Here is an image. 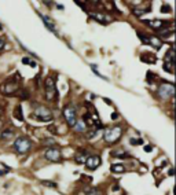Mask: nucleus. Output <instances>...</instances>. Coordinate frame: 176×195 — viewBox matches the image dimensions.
I'll return each mask as SVG.
<instances>
[{
	"label": "nucleus",
	"instance_id": "20",
	"mask_svg": "<svg viewBox=\"0 0 176 195\" xmlns=\"http://www.w3.org/2000/svg\"><path fill=\"white\" fill-rule=\"evenodd\" d=\"M112 157H116V158H130V154H127L124 150H120V151H113Z\"/></svg>",
	"mask_w": 176,
	"mask_h": 195
},
{
	"label": "nucleus",
	"instance_id": "38",
	"mask_svg": "<svg viewBox=\"0 0 176 195\" xmlns=\"http://www.w3.org/2000/svg\"><path fill=\"white\" fill-rule=\"evenodd\" d=\"M105 103H107V105H112V100H110V99H106V98H105Z\"/></svg>",
	"mask_w": 176,
	"mask_h": 195
},
{
	"label": "nucleus",
	"instance_id": "36",
	"mask_svg": "<svg viewBox=\"0 0 176 195\" xmlns=\"http://www.w3.org/2000/svg\"><path fill=\"white\" fill-rule=\"evenodd\" d=\"M29 66H30V68H36V62H35V61H30Z\"/></svg>",
	"mask_w": 176,
	"mask_h": 195
},
{
	"label": "nucleus",
	"instance_id": "30",
	"mask_svg": "<svg viewBox=\"0 0 176 195\" xmlns=\"http://www.w3.org/2000/svg\"><path fill=\"white\" fill-rule=\"evenodd\" d=\"M22 63H24V65H29V63H30V59L28 58V57H24V58H22Z\"/></svg>",
	"mask_w": 176,
	"mask_h": 195
},
{
	"label": "nucleus",
	"instance_id": "14",
	"mask_svg": "<svg viewBox=\"0 0 176 195\" xmlns=\"http://www.w3.org/2000/svg\"><path fill=\"white\" fill-rule=\"evenodd\" d=\"M140 61L142 62H145V63H155L157 62V57H155L154 54H150V52H145V54H142L140 55Z\"/></svg>",
	"mask_w": 176,
	"mask_h": 195
},
{
	"label": "nucleus",
	"instance_id": "32",
	"mask_svg": "<svg viewBox=\"0 0 176 195\" xmlns=\"http://www.w3.org/2000/svg\"><path fill=\"white\" fill-rule=\"evenodd\" d=\"M76 4L81 6V8H83V10H85V6H87V3H83V1H76Z\"/></svg>",
	"mask_w": 176,
	"mask_h": 195
},
{
	"label": "nucleus",
	"instance_id": "25",
	"mask_svg": "<svg viewBox=\"0 0 176 195\" xmlns=\"http://www.w3.org/2000/svg\"><path fill=\"white\" fill-rule=\"evenodd\" d=\"M87 195H103V192L99 190V188H89Z\"/></svg>",
	"mask_w": 176,
	"mask_h": 195
},
{
	"label": "nucleus",
	"instance_id": "28",
	"mask_svg": "<svg viewBox=\"0 0 176 195\" xmlns=\"http://www.w3.org/2000/svg\"><path fill=\"white\" fill-rule=\"evenodd\" d=\"M171 7H169V6H166V4H164L162 6V7H161V12H162V14H165V12H171Z\"/></svg>",
	"mask_w": 176,
	"mask_h": 195
},
{
	"label": "nucleus",
	"instance_id": "13",
	"mask_svg": "<svg viewBox=\"0 0 176 195\" xmlns=\"http://www.w3.org/2000/svg\"><path fill=\"white\" fill-rule=\"evenodd\" d=\"M89 157V153H88L87 150H84V148H81V150H78L77 153H76V162L77 163H85V161H87V158Z\"/></svg>",
	"mask_w": 176,
	"mask_h": 195
},
{
	"label": "nucleus",
	"instance_id": "31",
	"mask_svg": "<svg viewBox=\"0 0 176 195\" xmlns=\"http://www.w3.org/2000/svg\"><path fill=\"white\" fill-rule=\"evenodd\" d=\"M44 144H46V146H52V144H54V143H55V140H44Z\"/></svg>",
	"mask_w": 176,
	"mask_h": 195
},
{
	"label": "nucleus",
	"instance_id": "16",
	"mask_svg": "<svg viewBox=\"0 0 176 195\" xmlns=\"http://www.w3.org/2000/svg\"><path fill=\"white\" fill-rule=\"evenodd\" d=\"M74 131L78 132V133H84V132L87 131V124L84 122L83 118H80V120H77L76 121V124H74Z\"/></svg>",
	"mask_w": 176,
	"mask_h": 195
},
{
	"label": "nucleus",
	"instance_id": "42",
	"mask_svg": "<svg viewBox=\"0 0 176 195\" xmlns=\"http://www.w3.org/2000/svg\"><path fill=\"white\" fill-rule=\"evenodd\" d=\"M0 113H1V107H0Z\"/></svg>",
	"mask_w": 176,
	"mask_h": 195
},
{
	"label": "nucleus",
	"instance_id": "9",
	"mask_svg": "<svg viewBox=\"0 0 176 195\" xmlns=\"http://www.w3.org/2000/svg\"><path fill=\"white\" fill-rule=\"evenodd\" d=\"M100 162H102V159H100L99 155H89L87 158V161H85V166L89 170H95L100 165Z\"/></svg>",
	"mask_w": 176,
	"mask_h": 195
},
{
	"label": "nucleus",
	"instance_id": "26",
	"mask_svg": "<svg viewBox=\"0 0 176 195\" xmlns=\"http://www.w3.org/2000/svg\"><path fill=\"white\" fill-rule=\"evenodd\" d=\"M130 143L132 146H139V144H143V140H142V139H138V137H132L130 140Z\"/></svg>",
	"mask_w": 176,
	"mask_h": 195
},
{
	"label": "nucleus",
	"instance_id": "29",
	"mask_svg": "<svg viewBox=\"0 0 176 195\" xmlns=\"http://www.w3.org/2000/svg\"><path fill=\"white\" fill-rule=\"evenodd\" d=\"M4 45H6V40L3 39V37H0V51L4 48Z\"/></svg>",
	"mask_w": 176,
	"mask_h": 195
},
{
	"label": "nucleus",
	"instance_id": "3",
	"mask_svg": "<svg viewBox=\"0 0 176 195\" xmlns=\"http://www.w3.org/2000/svg\"><path fill=\"white\" fill-rule=\"evenodd\" d=\"M157 95H158L160 99H164V100L173 98V95H175V87H173V84L172 83H162V84H160L158 90H157Z\"/></svg>",
	"mask_w": 176,
	"mask_h": 195
},
{
	"label": "nucleus",
	"instance_id": "17",
	"mask_svg": "<svg viewBox=\"0 0 176 195\" xmlns=\"http://www.w3.org/2000/svg\"><path fill=\"white\" fill-rule=\"evenodd\" d=\"M14 137V131L12 129H6L0 133V139H4V140H10Z\"/></svg>",
	"mask_w": 176,
	"mask_h": 195
},
{
	"label": "nucleus",
	"instance_id": "22",
	"mask_svg": "<svg viewBox=\"0 0 176 195\" xmlns=\"http://www.w3.org/2000/svg\"><path fill=\"white\" fill-rule=\"evenodd\" d=\"M162 68H164V70H166L168 73L171 74H173V72H175V63L173 62H165Z\"/></svg>",
	"mask_w": 176,
	"mask_h": 195
},
{
	"label": "nucleus",
	"instance_id": "24",
	"mask_svg": "<svg viewBox=\"0 0 176 195\" xmlns=\"http://www.w3.org/2000/svg\"><path fill=\"white\" fill-rule=\"evenodd\" d=\"M14 114H15V118H17V120H19V121H24V114H22V107H21V106H17L15 111H14Z\"/></svg>",
	"mask_w": 176,
	"mask_h": 195
},
{
	"label": "nucleus",
	"instance_id": "40",
	"mask_svg": "<svg viewBox=\"0 0 176 195\" xmlns=\"http://www.w3.org/2000/svg\"><path fill=\"white\" fill-rule=\"evenodd\" d=\"M173 174H175V170H173V169H171V170H169V176H173Z\"/></svg>",
	"mask_w": 176,
	"mask_h": 195
},
{
	"label": "nucleus",
	"instance_id": "12",
	"mask_svg": "<svg viewBox=\"0 0 176 195\" xmlns=\"http://www.w3.org/2000/svg\"><path fill=\"white\" fill-rule=\"evenodd\" d=\"M42 17V21L44 22V25H46V28L50 30V32L52 33H57V26H55V22L52 21L50 17H47V15H40Z\"/></svg>",
	"mask_w": 176,
	"mask_h": 195
},
{
	"label": "nucleus",
	"instance_id": "18",
	"mask_svg": "<svg viewBox=\"0 0 176 195\" xmlns=\"http://www.w3.org/2000/svg\"><path fill=\"white\" fill-rule=\"evenodd\" d=\"M132 12H134L135 17H142L143 14H146V12H150V8H149V7H147V8H139V7H134Z\"/></svg>",
	"mask_w": 176,
	"mask_h": 195
},
{
	"label": "nucleus",
	"instance_id": "35",
	"mask_svg": "<svg viewBox=\"0 0 176 195\" xmlns=\"http://www.w3.org/2000/svg\"><path fill=\"white\" fill-rule=\"evenodd\" d=\"M117 118H118V114H117V113H113V114H112V120H117Z\"/></svg>",
	"mask_w": 176,
	"mask_h": 195
},
{
	"label": "nucleus",
	"instance_id": "19",
	"mask_svg": "<svg viewBox=\"0 0 176 195\" xmlns=\"http://www.w3.org/2000/svg\"><path fill=\"white\" fill-rule=\"evenodd\" d=\"M110 169H112V172H114V173H123V172H125V168L121 163H114V165L110 166Z\"/></svg>",
	"mask_w": 176,
	"mask_h": 195
},
{
	"label": "nucleus",
	"instance_id": "2",
	"mask_svg": "<svg viewBox=\"0 0 176 195\" xmlns=\"http://www.w3.org/2000/svg\"><path fill=\"white\" fill-rule=\"evenodd\" d=\"M32 116H33V118H36V120H39L42 122H48L54 118L51 110L48 107H46V106H37Z\"/></svg>",
	"mask_w": 176,
	"mask_h": 195
},
{
	"label": "nucleus",
	"instance_id": "34",
	"mask_svg": "<svg viewBox=\"0 0 176 195\" xmlns=\"http://www.w3.org/2000/svg\"><path fill=\"white\" fill-rule=\"evenodd\" d=\"M48 131L52 132V133H57V129H55V127H52V125H50V127H48Z\"/></svg>",
	"mask_w": 176,
	"mask_h": 195
},
{
	"label": "nucleus",
	"instance_id": "11",
	"mask_svg": "<svg viewBox=\"0 0 176 195\" xmlns=\"http://www.w3.org/2000/svg\"><path fill=\"white\" fill-rule=\"evenodd\" d=\"M89 17L92 19H95L96 22H99V23H103V25H106V23H109L112 21V18L109 15L102 14V12H89Z\"/></svg>",
	"mask_w": 176,
	"mask_h": 195
},
{
	"label": "nucleus",
	"instance_id": "15",
	"mask_svg": "<svg viewBox=\"0 0 176 195\" xmlns=\"http://www.w3.org/2000/svg\"><path fill=\"white\" fill-rule=\"evenodd\" d=\"M147 44L154 47L155 50H160L162 47V40H160V37H155V36H151V37H147Z\"/></svg>",
	"mask_w": 176,
	"mask_h": 195
},
{
	"label": "nucleus",
	"instance_id": "10",
	"mask_svg": "<svg viewBox=\"0 0 176 195\" xmlns=\"http://www.w3.org/2000/svg\"><path fill=\"white\" fill-rule=\"evenodd\" d=\"M145 23L147 26H150L151 29H154V30H162V28L166 25L165 21H162V19H146Z\"/></svg>",
	"mask_w": 176,
	"mask_h": 195
},
{
	"label": "nucleus",
	"instance_id": "8",
	"mask_svg": "<svg viewBox=\"0 0 176 195\" xmlns=\"http://www.w3.org/2000/svg\"><path fill=\"white\" fill-rule=\"evenodd\" d=\"M46 158L51 162H59L61 158H62V154H61V150L57 147H50L46 150Z\"/></svg>",
	"mask_w": 176,
	"mask_h": 195
},
{
	"label": "nucleus",
	"instance_id": "6",
	"mask_svg": "<svg viewBox=\"0 0 176 195\" xmlns=\"http://www.w3.org/2000/svg\"><path fill=\"white\" fill-rule=\"evenodd\" d=\"M63 117H65V120H66L67 125L73 128L74 127V124H76V121H77V113H76V109H74L72 105L65 106V109H63Z\"/></svg>",
	"mask_w": 176,
	"mask_h": 195
},
{
	"label": "nucleus",
	"instance_id": "5",
	"mask_svg": "<svg viewBox=\"0 0 176 195\" xmlns=\"http://www.w3.org/2000/svg\"><path fill=\"white\" fill-rule=\"evenodd\" d=\"M44 92H46V99L47 100H54L55 96L58 95L57 87H55V81L52 77H47L46 83H44Z\"/></svg>",
	"mask_w": 176,
	"mask_h": 195
},
{
	"label": "nucleus",
	"instance_id": "7",
	"mask_svg": "<svg viewBox=\"0 0 176 195\" xmlns=\"http://www.w3.org/2000/svg\"><path fill=\"white\" fill-rule=\"evenodd\" d=\"M18 90H19V84H18V81H15V80H10V81L4 83L3 87H0V92L4 94L6 96L14 95Z\"/></svg>",
	"mask_w": 176,
	"mask_h": 195
},
{
	"label": "nucleus",
	"instance_id": "27",
	"mask_svg": "<svg viewBox=\"0 0 176 195\" xmlns=\"http://www.w3.org/2000/svg\"><path fill=\"white\" fill-rule=\"evenodd\" d=\"M19 98H21V99H24V100L29 99V91H28V90H24V91L21 92V95H19Z\"/></svg>",
	"mask_w": 176,
	"mask_h": 195
},
{
	"label": "nucleus",
	"instance_id": "21",
	"mask_svg": "<svg viewBox=\"0 0 176 195\" xmlns=\"http://www.w3.org/2000/svg\"><path fill=\"white\" fill-rule=\"evenodd\" d=\"M165 62H173L175 63V50L173 48H171L165 55Z\"/></svg>",
	"mask_w": 176,
	"mask_h": 195
},
{
	"label": "nucleus",
	"instance_id": "39",
	"mask_svg": "<svg viewBox=\"0 0 176 195\" xmlns=\"http://www.w3.org/2000/svg\"><path fill=\"white\" fill-rule=\"evenodd\" d=\"M57 7H58V10H63V6L62 4H57Z\"/></svg>",
	"mask_w": 176,
	"mask_h": 195
},
{
	"label": "nucleus",
	"instance_id": "1",
	"mask_svg": "<svg viewBox=\"0 0 176 195\" xmlns=\"http://www.w3.org/2000/svg\"><path fill=\"white\" fill-rule=\"evenodd\" d=\"M124 133V128L121 125H114V127H110V128H106L105 131V142L109 143V144H114L117 143L121 139Z\"/></svg>",
	"mask_w": 176,
	"mask_h": 195
},
{
	"label": "nucleus",
	"instance_id": "41",
	"mask_svg": "<svg viewBox=\"0 0 176 195\" xmlns=\"http://www.w3.org/2000/svg\"><path fill=\"white\" fill-rule=\"evenodd\" d=\"M1 29H3V25H0V30H1Z\"/></svg>",
	"mask_w": 176,
	"mask_h": 195
},
{
	"label": "nucleus",
	"instance_id": "33",
	"mask_svg": "<svg viewBox=\"0 0 176 195\" xmlns=\"http://www.w3.org/2000/svg\"><path fill=\"white\" fill-rule=\"evenodd\" d=\"M151 150H153V146H150V144H149V146H145V151H146V153H151Z\"/></svg>",
	"mask_w": 176,
	"mask_h": 195
},
{
	"label": "nucleus",
	"instance_id": "4",
	"mask_svg": "<svg viewBox=\"0 0 176 195\" xmlns=\"http://www.w3.org/2000/svg\"><path fill=\"white\" fill-rule=\"evenodd\" d=\"M32 147V142L25 136H21L15 139L14 142V150H15L18 154H26Z\"/></svg>",
	"mask_w": 176,
	"mask_h": 195
},
{
	"label": "nucleus",
	"instance_id": "37",
	"mask_svg": "<svg viewBox=\"0 0 176 195\" xmlns=\"http://www.w3.org/2000/svg\"><path fill=\"white\" fill-rule=\"evenodd\" d=\"M7 172H8V169H6V170H0V176H4Z\"/></svg>",
	"mask_w": 176,
	"mask_h": 195
},
{
	"label": "nucleus",
	"instance_id": "23",
	"mask_svg": "<svg viewBox=\"0 0 176 195\" xmlns=\"http://www.w3.org/2000/svg\"><path fill=\"white\" fill-rule=\"evenodd\" d=\"M42 184L44 185V187H48V188H58V184L54 183L52 180H43Z\"/></svg>",
	"mask_w": 176,
	"mask_h": 195
}]
</instances>
